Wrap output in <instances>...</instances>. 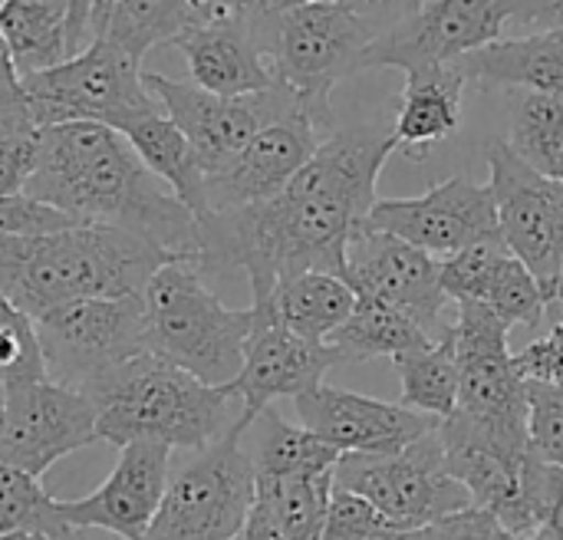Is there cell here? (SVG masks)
Here are the masks:
<instances>
[{
	"label": "cell",
	"mask_w": 563,
	"mask_h": 540,
	"mask_svg": "<svg viewBox=\"0 0 563 540\" xmlns=\"http://www.w3.org/2000/svg\"><path fill=\"white\" fill-rule=\"evenodd\" d=\"M551 310H561L563 313V267H561V280H558V294H554V307Z\"/></svg>",
	"instance_id": "49"
},
{
	"label": "cell",
	"mask_w": 563,
	"mask_h": 540,
	"mask_svg": "<svg viewBox=\"0 0 563 540\" xmlns=\"http://www.w3.org/2000/svg\"><path fill=\"white\" fill-rule=\"evenodd\" d=\"M307 3H317V0H238V16H244L261 33V43H264V33L271 30L274 20Z\"/></svg>",
	"instance_id": "44"
},
{
	"label": "cell",
	"mask_w": 563,
	"mask_h": 540,
	"mask_svg": "<svg viewBox=\"0 0 563 540\" xmlns=\"http://www.w3.org/2000/svg\"><path fill=\"white\" fill-rule=\"evenodd\" d=\"M393 152V132L373 125L327 132L280 195L198 218L191 261L201 274L241 267L251 280V304L310 271L343 277L346 244L376 205V181Z\"/></svg>",
	"instance_id": "1"
},
{
	"label": "cell",
	"mask_w": 563,
	"mask_h": 540,
	"mask_svg": "<svg viewBox=\"0 0 563 540\" xmlns=\"http://www.w3.org/2000/svg\"><path fill=\"white\" fill-rule=\"evenodd\" d=\"M333 475L257 478V502L274 515L284 540H323Z\"/></svg>",
	"instance_id": "33"
},
{
	"label": "cell",
	"mask_w": 563,
	"mask_h": 540,
	"mask_svg": "<svg viewBox=\"0 0 563 540\" xmlns=\"http://www.w3.org/2000/svg\"><path fill=\"white\" fill-rule=\"evenodd\" d=\"M515 366L525 383H541L563 389V317L521 353H515Z\"/></svg>",
	"instance_id": "40"
},
{
	"label": "cell",
	"mask_w": 563,
	"mask_h": 540,
	"mask_svg": "<svg viewBox=\"0 0 563 540\" xmlns=\"http://www.w3.org/2000/svg\"><path fill=\"white\" fill-rule=\"evenodd\" d=\"M0 36L20 79L53 69L79 53L69 20V0H7L0 7Z\"/></svg>",
	"instance_id": "27"
},
{
	"label": "cell",
	"mask_w": 563,
	"mask_h": 540,
	"mask_svg": "<svg viewBox=\"0 0 563 540\" xmlns=\"http://www.w3.org/2000/svg\"><path fill=\"white\" fill-rule=\"evenodd\" d=\"M511 23L525 33H554L563 40V0H515Z\"/></svg>",
	"instance_id": "43"
},
{
	"label": "cell",
	"mask_w": 563,
	"mask_h": 540,
	"mask_svg": "<svg viewBox=\"0 0 563 540\" xmlns=\"http://www.w3.org/2000/svg\"><path fill=\"white\" fill-rule=\"evenodd\" d=\"M26 109L40 129L99 122L122 132L132 119L158 109L142 79V63L109 40H92L73 59L20 79Z\"/></svg>",
	"instance_id": "9"
},
{
	"label": "cell",
	"mask_w": 563,
	"mask_h": 540,
	"mask_svg": "<svg viewBox=\"0 0 563 540\" xmlns=\"http://www.w3.org/2000/svg\"><path fill=\"white\" fill-rule=\"evenodd\" d=\"M3 3H7V0H0V7H3Z\"/></svg>",
	"instance_id": "50"
},
{
	"label": "cell",
	"mask_w": 563,
	"mask_h": 540,
	"mask_svg": "<svg viewBox=\"0 0 563 540\" xmlns=\"http://www.w3.org/2000/svg\"><path fill=\"white\" fill-rule=\"evenodd\" d=\"M172 472V449L162 442H129L119 449L112 475L79 502H59L69 531H106L119 540H145Z\"/></svg>",
	"instance_id": "20"
},
{
	"label": "cell",
	"mask_w": 563,
	"mask_h": 540,
	"mask_svg": "<svg viewBox=\"0 0 563 540\" xmlns=\"http://www.w3.org/2000/svg\"><path fill=\"white\" fill-rule=\"evenodd\" d=\"M442 290L455 304H478L501 317L508 327L521 323L538 330L548 300L531 271L505 247L501 238L472 244L442 261Z\"/></svg>",
	"instance_id": "22"
},
{
	"label": "cell",
	"mask_w": 563,
	"mask_h": 540,
	"mask_svg": "<svg viewBox=\"0 0 563 540\" xmlns=\"http://www.w3.org/2000/svg\"><path fill=\"white\" fill-rule=\"evenodd\" d=\"M393 531H402V528L393 525L389 518H383L366 498L333 488L327 525H323V540H376L383 535H393Z\"/></svg>",
	"instance_id": "39"
},
{
	"label": "cell",
	"mask_w": 563,
	"mask_h": 540,
	"mask_svg": "<svg viewBox=\"0 0 563 540\" xmlns=\"http://www.w3.org/2000/svg\"><path fill=\"white\" fill-rule=\"evenodd\" d=\"M320 142L323 129L303 109L274 119L231 162L205 175V214L251 208L280 195Z\"/></svg>",
	"instance_id": "18"
},
{
	"label": "cell",
	"mask_w": 563,
	"mask_h": 540,
	"mask_svg": "<svg viewBox=\"0 0 563 540\" xmlns=\"http://www.w3.org/2000/svg\"><path fill=\"white\" fill-rule=\"evenodd\" d=\"M528 449L563 469V389L528 383Z\"/></svg>",
	"instance_id": "38"
},
{
	"label": "cell",
	"mask_w": 563,
	"mask_h": 540,
	"mask_svg": "<svg viewBox=\"0 0 563 540\" xmlns=\"http://www.w3.org/2000/svg\"><path fill=\"white\" fill-rule=\"evenodd\" d=\"M49 379L33 320L0 297V383Z\"/></svg>",
	"instance_id": "36"
},
{
	"label": "cell",
	"mask_w": 563,
	"mask_h": 540,
	"mask_svg": "<svg viewBox=\"0 0 563 540\" xmlns=\"http://www.w3.org/2000/svg\"><path fill=\"white\" fill-rule=\"evenodd\" d=\"M485 152L498 234L505 247L531 271L551 310L563 267V178H548L525 165L505 139H492Z\"/></svg>",
	"instance_id": "12"
},
{
	"label": "cell",
	"mask_w": 563,
	"mask_h": 540,
	"mask_svg": "<svg viewBox=\"0 0 563 540\" xmlns=\"http://www.w3.org/2000/svg\"><path fill=\"white\" fill-rule=\"evenodd\" d=\"M0 540H82V538H79V531H73L69 538H46V535H10V538H0Z\"/></svg>",
	"instance_id": "48"
},
{
	"label": "cell",
	"mask_w": 563,
	"mask_h": 540,
	"mask_svg": "<svg viewBox=\"0 0 563 540\" xmlns=\"http://www.w3.org/2000/svg\"><path fill=\"white\" fill-rule=\"evenodd\" d=\"M508 148L548 178H563V99L521 92L511 106Z\"/></svg>",
	"instance_id": "32"
},
{
	"label": "cell",
	"mask_w": 563,
	"mask_h": 540,
	"mask_svg": "<svg viewBox=\"0 0 563 540\" xmlns=\"http://www.w3.org/2000/svg\"><path fill=\"white\" fill-rule=\"evenodd\" d=\"M373 40L376 33L340 0H317L274 20L264 33V53L277 86L290 89L320 129H330V92L346 76L363 73Z\"/></svg>",
	"instance_id": "6"
},
{
	"label": "cell",
	"mask_w": 563,
	"mask_h": 540,
	"mask_svg": "<svg viewBox=\"0 0 563 540\" xmlns=\"http://www.w3.org/2000/svg\"><path fill=\"white\" fill-rule=\"evenodd\" d=\"M125 142L139 155V162L195 214H205V172L188 145V139L178 132V125L162 115L158 109L132 119L122 129Z\"/></svg>",
	"instance_id": "28"
},
{
	"label": "cell",
	"mask_w": 563,
	"mask_h": 540,
	"mask_svg": "<svg viewBox=\"0 0 563 540\" xmlns=\"http://www.w3.org/2000/svg\"><path fill=\"white\" fill-rule=\"evenodd\" d=\"M172 46H178L188 63V82L211 96L238 99L277 86L261 33L238 13L188 26Z\"/></svg>",
	"instance_id": "23"
},
{
	"label": "cell",
	"mask_w": 563,
	"mask_h": 540,
	"mask_svg": "<svg viewBox=\"0 0 563 540\" xmlns=\"http://www.w3.org/2000/svg\"><path fill=\"white\" fill-rule=\"evenodd\" d=\"M435 340L406 313L369 300V297H356L353 313L346 317V323L330 337V350L340 356V363H369L379 356H406L416 350L432 346Z\"/></svg>",
	"instance_id": "29"
},
{
	"label": "cell",
	"mask_w": 563,
	"mask_h": 540,
	"mask_svg": "<svg viewBox=\"0 0 563 540\" xmlns=\"http://www.w3.org/2000/svg\"><path fill=\"white\" fill-rule=\"evenodd\" d=\"M376 540H426V528L422 531H393V535H383Z\"/></svg>",
	"instance_id": "47"
},
{
	"label": "cell",
	"mask_w": 563,
	"mask_h": 540,
	"mask_svg": "<svg viewBox=\"0 0 563 540\" xmlns=\"http://www.w3.org/2000/svg\"><path fill=\"white\" fill-rule=\"evenodd\" d=\"M10 535H46L69 538L73 531L59 518V502L49 498L40 478L20 469L0 465V538Z\"/></svg>",
	"instance_id": "34"
},
{
	"label": "cell",
	"mask_w": 563,
	"mask_h": 540,
	"mask_svg": "<svg viewBox=\"0 0 563 540\" xmlns=\"http://www.w3.org/2000/svg\"><path fill=\"white\" fill-rule=\"evenodd\" d=\"M525 495L534 521L531 540H563V469L541 462L531 449L525 459Z\"/></svg>",
	"instance_id": "37"
},
{
	"label": "cell",
	"mask_w": 563,
	"mask_h": 540,
	"mask_svg": "<svg viewBox=\"0 0 563 540\" xmlns=\"http://www.w3.org/2000/svg\"><path fill=\"white\" fill-rule=\"evenodd\" d=\"M350 13H356L376 36L412 16L426 0H340Z\"/></svg>",
	"instance_id": "42"
},
{
	"label": "cell",
	"mask_w": 563,
	"mask_h": 540,
	"mask_svg": "<svg viewBox=\"0 0 563 540\" xmlns=\"http://www.w3.org/2000/svg\"><path fill=\"white\" fill-rule=\"evenodd\" d=\"M515 0H426L412 16L379 33L363 69L396 66L402 73L455 63L495 40L511 23Z\"/></svg>",
	"instance_id": "15"
},
{
	"label": "cell",
	"mask_w": 563,
	"mask_h": 540,
	"mask_svg": "<svg viewBox=\"0 0 563 540\" xmlns=\"http://www.w3.org/2000/svg\"><path fill=\"white\" fill-rule=\"evenodd\" d=\"M333 488L366 498L402 531H422L472 508L468 492L442 465L439 429L399 455H340Z\"/></svg>",
	"instance_id": "10"
},
{
	"label": "cell",
	"mask_w": 563,
	"mask_h": 540,
	"mask_svg": "<svg viewBox=\"0 0 563 540\" xmlns=\"http://www.w3.org/2000/svg\"><path fill=\"white\" fill-rule=\"evenodd\" d=\"M244 432L238 422L224 439L172 465L145 540H234L241 535L257 495L254 459L241 449Z\"/></svg>",
	"instance_id": "8"
},
{
	"label": "cell",
	"mask_w": 563,
	"mask_h": 540,
	"mask_svg": "<svg viewBox=\"0 0 563 540\" xmlns=\"http://www.w3.org/2000/svg\"><path fill=\"white\" fill-rule=\"evenodd\" d=\"M455 63L465 82L482 89H521L563 99V40L554 33L495 40Z\"/></svg>",
	"instance_id": "25"
},
{
	"label": "cell",
	"mask_w": 563,
	"mask_h": 540,
	"mask_svg": "<svg viewBox=\"0 0 563 540\" xmlns=\"http://www.w3.org/2000/svg\"><path fill=\"white\" fill-rule=\"evenodd\" d=\"M402 379V406L432 419H449L459 409V360L452 327L426 350L393 360Z\"/></svg>",
	"instance_id": "31"
},
{
	"label": "cell",
	"mask_w": 563,
	"mask_h": 540,
	"mask_svg": "<svg viewBox=\"0 0 563 540\" xmlns=\"http://www.w3.org/2000/svg\"><path fill=\"white\" fill-rule=\"evenodd\" d=\"M465 76L459 63L426 66L406 73V89L399 96V112L393 125V142L406 158L422 162L435 142H445L462 125V89Z\"/></svg>",
	"instance_id": "24"
},
{
	"label": "cell",
	"mask_w": 563,
	"mask_h": 540,
	"mask_svg": "<svg viewBox=\"0 0 563 540\" xmlns=\"http://www.w3.org/2000/svg\"><path fill=\"white\" fill-rule=\"evenodd\" d=\"M142 79H145V89L152 92V99L165 109V115L188 139L205 175H211L224 162H231L264 125H271L274 119H280L294 109H303L297 102V96L284 86H271L254 96L224 99V96H211V92L198 89L195 82L168 79L162 73H142Z\"/></svg>",
	"instance_id": "13"
},
{
	"label": "cell",
	"mask_w": 563,
	"mask_h": 540,
	"mask_svg": "<svg viewBox=\"0 0 563 540\" xmlns=\"http://www.w3.org/2000/svg\"><path fill=\"white\" fill-rule=\"evenodd\" d=\"M82 396L96 409V436L115 449L162 442L198 452L238 426L231 386H208L148 350L96 379Z\"/></svg>",
	"instance_id": "4"
},
{
	"label": "cell",
	"mask_w": 563,
	"mask_h": 540,
	"mask_svg": "<svg viewBox=\"0 0 563 540\" xmlns=\"http://www.w3.org/2000/svg\"><path fill=\"white\" fill-rule=\"evenodd\" d=\"M261 442L254 459L257 478H313V475H333L340 452L330 449L323 439H317L303 426H290L274 406L261 416Z\"/></svg>",
	"instance_id": "30"
},
{
	"label": "cell",
	"mask_w": 563,
	"mask_h": 540,
	"mask_svg": "<svg viewBox=\"0 0 563 540\" xmlns=\"http://www.w3.org/2000/svg\"><path fill=\"white\" fill-rule=\"evenodd\" d=\"M26 198L56 208L73 224L132 231L175 257H195L198 218L139 162L122 132L99 122L40 129Z\"/></svg>",
	"instance_id": "2"
},
{
	"label": "cell",
	"mask_w": 563,
	"mask_h": 540,
	"mask_svg": "<svg viewBox=\"0 0 563 540\" xmlns=\"http://www.w3.org/2000/svg\"><path fill=\"white\" fill-rule=\"evenodd\" d=\"M336 363L340 356L327 343H307L274 320L254 313V327L244 343V363L231 383V393L241 403L238 422L251 429L257 416L277 399H297L320 386Z\"/></svg>",
	"instance_id": "21"
},
{
	"label": "cell",
	"mask_w": 563,
	"mask_h": 540,
	"mask_svg": "<svg viewBox=\"0 0 563 540\" xmlns=\"http://www.w3.org/2000/svg\"><path fill=\"white\" fill-rule=\"evenodd\" d=\"M366 224L442 261L472 244L501 238L492 188L468 175H452L416 198H376Z\"/></svg>",
	"instance_id": "16"
},
{
	"label": "cell",
	"mask_w": 563,
	"mask_h": 540,
	"mask_svg": "<svg viewBox=\"0 0 563 540\" xmlns=\"http://www.w3.org/2000/svg\"><path fill=\"white\" fill-rule=\"evenodd\" d=\"M356 307L353 287L336 274H300L290 280H280L264 300L251 304L254 313L274 320L287 333L307 340V343H330V337L346 323V317Z\"/></svg>",
	"instance_id": "26"
},
{
	"label": "cell",
	"mask_w": 563,
	"mask_h": 540,
	"mask_svg": "<svg viewBox=\"0 0 563 540\" xmlns=\"http://www.w3.org/2000/svg\"><path fill=\"white\" fill-rule=\"evenodd\" d=\"M0 465L40 478L59 459L99 442L92 403L53 379L3 383Z\"/></svg>",
	"instance_id": "14"
},
{
	"label": "cell",
	"mask_w": 563,
	"mask_h": 540,
	"mask_svg": "<svg viewBox=\"0 0 563 540\" xmlns=\"http://www.w3.org/2000/svg\"><path fill=\"white\" fill-rule=\"evenodd\" d=\"M168 261L175 254L148 238L99 224L0 238V297L36 320L79 300L142 297L152 274Z\"/></svg>",
	"instance_id": "3"
},
{
	"label": "cell",
	"mask_w": 563,
	"mask_h": 540,
	"mask_svg": "<svg viewBox=\"0 0 563 540\" xmlns=\"http://www.w3.org/2000/svg\"><path fill=\"white\" fill-rule=\"evenodd\" d=\"M234 540H284V535H280V528H277L274 515L254 498V508H251V515H247L241 535Z\"/></svg>",
	"instance_id": "45"
},
{
	"label": "cell",
	"mask_w": 563,
	"mask_h": 540,
	"mask_svg": "<svg viewBox=\"0 0 563 540\" xmlns=\"http://www.w3.org/2000/svg\"><path fill=\"white\" fill-rule=\"evenodd\" d=\"M40 148V125L26 109V96L0 106V198L23 195Z\"/></svg>",
	"instance_id": "35"
},
{
	"label": "cell",
	"mask_w": 563,
	"mask_h": 540,
	"mask_svg": "<svg viewBox=\"0 0 563 540\" xmlns=\"http://www.w3.org/2000/svg\"><path fill=\"white\" fill-rule=\"evenodd\" d=\"M343 280L356 297H369L406 313L432 340H439L435 330H449L442 323L449 304L442 290V261L386 231L369 228L366 221L346 244Z\"/></svg>",
	"instance_id": "17"
},
{
	"label": "cell",
	"mask_w": 563,
	"mask_h": 540,
	"mask_svg": "<svg viewBox=\"0 0 563 540\" xmlns=\"http://www.w3.org/2000/svg\"><path fill=\"white\" fill-rule=\"evenodd\" d=\"M426 540H518L511 531H505L492 515L485 511H462V515H452L432 528H426Z\"/></svg>",
	"instance_id": "41"
},
{
	"label": "cell",
	"mask_w": 563,
	"mask_h": 540,
	"mask_svg": "<svg viewBox=\"0 0 563 540\" xmlns=\"http://www.w3.org/2000/svg\"><path fill=\"white\" fill-rule=\"evenodd\" d=\"M508 333L511 327L488 307L459 304V317L452 323L459 360V409L452 416L501 452L525 459L528 383L515 366Z\"/></svg>",
	"instance_id": "7"
},
{
	"label": "cell",
	"mask_w": 563,
	"mask_h": 540,
	"mask_svg": "<svg viewBox=\"0 0 563 540\" xmlns=\"http://www.w3.org/2000/svg\"><path fill=\"white\" fill-rule=\"evenodd\" d=\"M294 403L300 426L340 455H399L439 429V419L412 412L402 403L369 399L327 383Z\"/></svg>",
	"instance_id": "19"
},
{
	"label": "cell",
	"mask_w": 563,
	"mask_h": 540,
	"mask_svg": "<svg viewBox=\"0 0 563 540\" xmlns=\"http://www.w3.org/2000/svg\"><path fill=\"white\" fill-rule=\"evenodd\" d=\"M23 96V86H20V73H16V63L0 36V106L3 102H16Z\"/></svg>",
	"instance_id": "46"
},
{
	"label": "cell",
	"mask_w": 563,
	"mask_h": 540,
	"mask_svg": "<svg viewBox=\"0 0 563 540\" xmlns=\"http://www.w3.org/2000/svg\"><path fill=\"white\" fill-rule=\"evenodd\" d=\"M46 376L76 393L145 353L142 297L79 300L33 320Z\"/></svg>",
	"instance_id": "11"
},
{
	"label": "cell",
	"mask_w": 563,
	"mask_h": 540,
	"mask_svg": "<svg viewBox=\"0 0 563 540\" xmlns=\"http://www.w3.org/2000/svg\"><path fill=\"white\" fill-rule=\"evenodd\" d=\"M142 320L148 353L208 386L234 383L254 327L251 307H224L191 257H175L152 274L142 290Z\"/></svg>",
	"instance_id": "5"
}]
</instances>
